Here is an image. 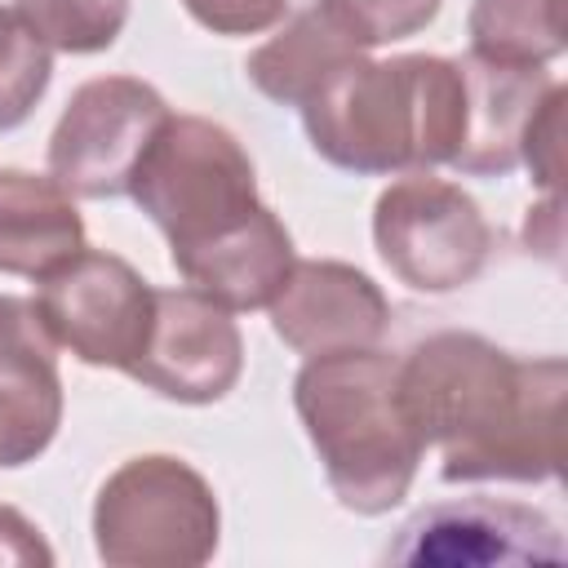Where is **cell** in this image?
<instances>
[{
	"mask_svg": "<svg viewBox=\"0 0 568 568\" xmlns=\"http://www.w3.org/2000/svg\"><path fill=\"white\" fill-rule=\"evenodd\" d=\"M217 532L209 479L169 453L129 457L93 497V546L111 568H195L213 559Z\"/></svg>",
	"mask_w": 568,
	"mask_h": 568,
	"instance_id": "cell-5",
	"label": "cell"
},
{
	"mask_svg": "<svg viewBox=\"0 0 568 568\" xmlns=\"http://www.w3.org/2000/svg\"><path fill=\"white\" fill-rule=\"evenodd\" d=\"M293 262H297L293 235L266 204L253 217H244L240 226L222 231L217 240L173 257V266L186 280V288L213 297L226 311L271 306V297L288 280Z\"/></svg>",
	"mask_w": 568,
	"mask_h": 568,
	"instance_id": "cell-14",
	"label": "cell"
},
{
	"mask_svg": "<svg viewBox=\"0 0 568 568\" xmlns=\"http://www.w3.org/2000/svg\"><path fill=\"white\" fill-rule=\"evenodd\" d=\"M373 244L413 293H457L488 266L493 226L457 182L417 169L377 195Z\"/></svg>",
	"mask_w": 568,
	"mask_h": 568,
	"instance_id": "cell-6",
	"label": "cell"
},
{
	"mask_svg": "<svg viewBox=\"0 0 568 568\" xmlns=\"http://www.w3.org/2000/svg\"><path fill=\"white\" fill-rule=\"evenodd\" d=\"M84 248V217L44 173L0 169V271L40 280Z\"/></svg>",
	"mask_w": 568,
	"mask_h": 568,
	"instance_id": "cell-15",
	"label": "cell"
},
{
	"mask_svg": "<svg viewBox=\"0 0 568 568\" xmlns=\"http://www.w3.org/2000/svg\"><path fill=\"white\" fill-rule=\"evenodd\" d=\"M53 75V49L22 22L18 9H0V133L18 129L44 98Z\"/></svg>",
	"mask_w": 568,
	"mask_h": 568,
	"instance_id": "cell-19",
	"label": "cell"
},
{
	"mask_svg": "<svg viewBox=\"0 0 568 568\" xmlns=\"http://www.w3.org/2000/svg\"><path fill=\"white\" fill-rule=\"evenodd\" d=\"M444 0H320V9L364 49L408 40L435 22Z\"/></svg>",
	"mask_w": 568,
	"mask_h": 568,
	"instance_id": "cell-20",
	"label": "cell"
},
{
	"mask_svg": "<svg viewBox=\"0 0 568 568\" xmlns=\"http://www.w3.org/2000/svg\"><path fill=\"white\" fill-rule=\"evenodd\" d=\"M519 164H528L532 182L541 191H559V173H564V84H555L537 115L524 129V146H519Z\"/></svg>",
	"mask_w": 568,
	"mask_h": 568,
	"instance_id": "cell-21",
	"label": "cell"
},
{
	"mask_svg": "<svg viewBox=\"0 0 568 568\" xmlns=\"http://www.w3.org/2000/svg\"><path fill=\"white\" fill-rule=\"evenodd\" d=\"M169 115L160 89L138 75L84 80L53 124L49 178L84 200L124 195L146 142Z\"/></svg>",
	"mask_w": 568,
	"mask_h": 568,
	"instance_id": "cell-7",
	"label": "cell"
},
{
	"mask_svg": "<svg viewBox=\"0 0 568 568\" xmlns=\"http://www.w3.org/2000/svg\"><path fill=\"white\" fill-rule=\"evenodd\" d=\"M62 426L58 342L36 302L0 293V470L36 462Z\"/></svg>",
	"mask_w": 568,
	"mask_h": 568,
	"instance_id": "cell-12",
	"label": "cell"
},
{
	"mask_svg": "<svg viewBox=\"0 0 568 568\" xmlns=\"http://www.w3.org/2000/svg\"><path fill=\"white\" fill-rule=\"evenodd\" d=\"M182 4L213 36H257L275 27L288 9V0H182Z\"/></svg>",
	"mask_w": 568,
	"mask_h": 568,
	"instance_id": "cell-22",
	"label": "cell"
},
{
	"mask_svg": "<svg viewBox=\"0 0 568 568\" xmlns=\"http://www.w3.org/2000/svg\"><path fill=\"white\" fill-rule=\"evenodd\" d=\"M568 368L559 355L519 359L479 333H435L399 359V395L435 444L444 484H541L559 475Z\"/></svg>",
	"mask_w": 568,
	"mask_h": 568,
	"instance_id": "cell-1",
	"label": "cell"
},
{
	"mask_svg": "<svg viewBox=\"0 0 568 568\" xmlns=\"http://www.w3.org/2000/svg\"><path fill=\"white\" fill-rule=\"evenodd\" d=\"M266 311L275 337L306 359L368 351L386 337L390 324L386 293L359 266L333 257L293 262L288 280L280 284Z\"/></svg>",
	"mask_w": 568,
	"mask_h": 568,
	"instance_id": "cell-11",
	"label": "cell"
},
{
	"mask_svg": "<svg viewBox=\"0 0 568 568\" xmlns=\"http://www.w3.org/2000/svg\"><path fill=\"white\" fill-rule=\"evenodd\" d=\"M524 244L537 248L541 257H559V195H550L541 209H528Z\"/></svg>",
	"mask_w": 568,
	"mask_h": 568,
	"instance_id": "cell-24",
	"label": "cell"
},
{
	"mask_svg": "<svg viewBox=\"0 0 568 568\" xmlns=\"http://www.w3.org/2000/svg\"><path fill=\"white\" fill-rule=\"evenodd\" d=\"M470 53L506 67H546L564 53V0H475Z\"/></svg>",
	"mask_w": 568,
	"mask_h": 568,
	"instance_id": "cell-17",
	"label": "cell"
},
{
	"mask_svg": "<svg viewBox=\"0 0 568 568\" xmlns=\"http://www.w3.org/2000/svg\"><path fill=\"white\" fill-rule=\"evenodd\" d=\"M36 284L40 288L31 302L62 351L89 368H133L151 328L155 288L124 257L84 244Z\"/></svg>",
	"mask_w": 568,
	"mask_h": 568,
	"instance_id": "cell-8",
	"label": "cell"
},
{
	"mask_svg": "<svg viewBox=\"0 0 568 568\" xmlns=\"http://www.w3.org/2000/svg\"><path fill=\"white\" fill-rule=\"evenodd\" d=\"M311 146L346 173H404L453 164L466 129V75L457 58L359 53L302 106Z\"/></svg>",
	"mask_w": 568,
	"mask_h": 568,
	"instance_id": "cell-2",
	"label": "cell"
},
{
	"mask_svg": "<svg viewBox=\"0 0 568 568\" xmlns=\"http://www.w3.org/2000/svg\"><path fill=\"white\" fill-rule=\"evenodd\" d=\"M53 53H102L129 22V0H13Z\"/></svg>",
	"mask_w": 568,
	"mask_h": 568,
	"instance_id": "cell-18",
	"label": "cell"
},
{
	"mask_svg": "<svg viewBox=\"0 0 568 568\" xmlns=\"http://www.w3.org/2000/svg\"><path fill=\"white\" fill-rule=\"evenodd\" d=\"M129 195L169 240V257L217 240L262 209L248 151L204 115H169L155 129L129 178Z\"/></svg>",
	"mask_w": 568,
	"mask_h": 568,
	"instance_id": "cell-4",
	"label": "cell"
},
{
	"mask_svg": "<svg viewBox=\"0 0 568 568\" xmlns=\"http://www.w3.org/2000/svg\"><path fill=\"white\" fill-rule=\"evenodd\" d=\"M27 564H53V550L22 510L0 506V568H27Z\"/></svg>",
	"mask_w": 568,
	"mask_h": 568,
	"instance_id": "cell-23",
	"label": "cell"
},
{
	"mask_svg": "<svg viewBox=\"0 0 568 568\" xmlns=\"http://www.w3.org/2000/svg\"><path fill=\"white\" fill-rule=\"evenodd\" d=\"M359 53L364 44H355L320 4H311L288 13V22L244 58V75L262 98L302 106L333 71H342Z\"/></svg>",
	"mask_w": 568,
	"mask_h": 568,
	"instance_id": "cell-16",
	"label": "cell"
},
{
	"mask_svg": "<svg viewBox=\"0 0 568 568\" xmlns=\"http://www.w3.org/2000/svg\"><path fill=\"white\" fill-rule=\"evenodd\" d=\"M240 373L244 342L231 311L195 288H155L151 328L129 377L178 404H213Z\"/></svg>",
	"mask_w": 568,
	"mask_h": 568,
	"instance_id": "cell-10",
	"label": "cell"
},
{
	"mask_svg": "<svg viewBox=\"0 0 568 568\" xmlns=\"http://www.w3.org/2000/svg\"><path fill=\"white\" fill-rule=\"evenodd\" d=\"M457 62L466 75V129L453 169L466 178H501L519 164L524 129L559 80L546 67H506L475 53Z\"/></svg>",
	"mask_w": 568,
	"mask_h": 568,
	"instance_id": "cell-13",
	"label": "cell"
},
{
	"mask_svg": "<svg viewBox=\"0 0 568 568\" xmlns=\"http://www.w3.org/2000/svg\"><path fill=\"white\" fill-rule=\"evenodd\" d=\"M568 546L559 524L519 501L453 497L422 506L386 546L390 564L413 568H506V564H564Z\"/></svg>",
	"mask_w": 568,
	"mask_h": 568,
	"instance_id": "cell-9",
	"label": "cell"
},
{
	"mask_svg": "<svg viewBox=\"0 0 568 568\" xmlns=\"http://www.w3.org/2000/svg\"><path fill=\"white\" fill-rule=\"evenodd\" d=\"M293 408L346 510L386 515L408 497L426 444L399 395V359L377 346L306 359Z\"/></svg>",
	"mask_w": 568,
	"mask_h": 568,
	"instance_id": "cell-3",
	"label": "cell"
}]
</instances>
